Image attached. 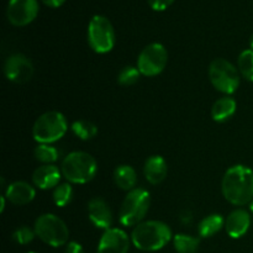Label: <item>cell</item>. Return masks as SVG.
Returning a JSON list of instances; mask_svg holds the SVG:
<instances>
[{
    "label": "cell",
    "instance_id": "obj_1",
    "mask_svg": "<svg viewBox=\"0 0 253 253\" xmlns=\"http://www.w3.org/2000/svg\"><path fill=\"white\" fill-rule=\"evenodd\" d=\"M221 190L232 205L250 204L253 200V170L244 165L232 166L224 174Z\"/></svg>",
    "mask_w": 253,
    "mask_h": 253
},
{
    "label": "cell",
    "instance_id": "obj_2",
    "mask_svg": "<svg viewBox=\"0 0 253 253\" xmlns=\"http://www.w3.org/2000/svg\"><path fill=\"white\" fill-rule=\"evenodd\" d=\"M172 239V230L166 222L148 220L135 226L131 234V241L136 249L146 252L163 249Z\"/></svg>",
    "mask_w": 253,
    "mask_h": 253
},
{
    "label": "cell",
    "instance_id": "obj_3",
    "mask_svg": "<svg viewBox=\"0 0 253 253\" xmlns=\"http://www.w3.org/2000/svg\"><path fill=\"white\" fill-rule=\"evenodd\" d=\"M61 172L68 182L74 184H85L95 177L98 163L89 153L76 151L67 155L62 161Z\"/></svg>",
    "mask_w": 253,
    "mask_h": 253
},
{
    "label": "cell",
    "instance_id": "obj_4",
    "mask_svg": "<svg viewBox=\"0 0 253 253\" xmlns=\"http://www.w3.org/2000/svg\"><path fill=\"white\" fill-rule=\"evenodd\" d=\"M151 205V195L143 188H135L124 199L119 219L124 226H137L145 219Z\"/></svg>",
    "mask_w": 253,
    "mask_h": 253
},
{
    "label": "cell",
    "instance_id": "obj_5",
    "mask_svg": "<svg viewBox=\"0 0 253 253\" xmlns=\"http://www.w3.org/2000/svg\"><path fill=\"white\" fill-rule=\"evenodd\" d=\"M68 130V124L66 118L59 111H47L42 114L32 127V136L35 141L41 145H51L57 142L66 135Z\"/></svg>",
    "mask_w": 253,
    "mask_h": 253
},
{
    "label": "cell",
    "instance_id": "obj_6",
    "mask_svg": "<svg viewBox=\"0 0 253 253\" xmlns=\"http://www.w3.org/2000/svg\"><path fill=\"white\" fill-rule=\"evenodd\" d=\"M35 234L41 241L52 247H61L69 239L66 222L54 214H43L35 222Z\"/></svg>",
    "mask_w": 253,
    "mask_h": 253
},
{
    "label": "cell",
    "instance_id": "obj_7",
    "mask_svg": "<svg viewBox=\"0 0 253 253\" xmlns=\"http://www.w3.org/2000/svg\"><path fill=\"white\" fill-rule=\"evenodd\" d=\"M209 78L216 90L230 95L240 85L239 68L225 58H216L209 66Z\"/></svg>",
    "mask_w": 253,
    "mask_h": 253
},
{
    "label": "cell",
    "instance_id": "obj_8",
    "mask_svg": "<svg viewBox=\"0 0 253 253\" xmlns=\"http://www.w3.org/2000/svg\"><path fill=\"white\" fill-rule=\"evenodd\" d=\"M88 42L96 53H108L115 46V31L108 17L95 15L88 26Z\"/></svg>",
    "mask_w": 253,
    "mask_h": 253
},
{
    "label": "cell",
    "instance_id": "obj_9",
    "mask_svg": "<svg viewBox=\"0 0 253 253\" xmlns=\"http://www.w3.org/2000/svg\"><path fill=\"white\" fill-rule=\"evenodd\" d=\"M168 53L162 43L153 42L141 51L137 58V68L145 77H156L165 71Z\"/></svg>",
    "mask_w": 253,
    "mask_h": 253
},
{
    "label": "cell",
    "instance_id": "obj_10",
    "mask_svg": "<svg viewBox=\"0 0 253 253\" xmlns=\"http://www.w3.org/2000/svg\"><path fill=\"white\" fill-rule=\"evenodd\" d=\"M39 14L37 0H10L6 7V17L14 26H26L31 24Z\"/></svg>",
    "mask_w": 253,
    "mask_h": 253
},
{
    "label": "cell",
    "instance_id": "obj_11",
    "mask_svg": "<svg viewBox=\"0 0 253 253\" xmlns=\"http://www.w3.org/2000/svg\"><path fill=\"white\" fill-rule=\"evenodd\" d=\"M5 77L17 84L27 83L34 76V64L22 53L11 54L4 64Z\"/></svg>",
    "mask_w": 253,
    "mask_h": 253
},
{
    "label": "cell",
    "instance_id": "obj_12",
    "mask_svg": "<svg viewBox=\"0 0 253 253\" xmlns=\"http://www.w3.org/2000/svg\"><path fill=\"white\" fill-rule=\"evenodd\" d=\"M130 239L124 230L111 227L106 230L99 241L98 253H127Z\"/></svg>",
    "mask_w": 253,
    "mask_h": 253
},
{
    "label": "cell",
    "instance_id": "obj_13",
    "mask_svg": "<svg viewBox=\"0 0 253 253\" xmlns=\"http://www.w3.org/2000/svg\"><path fill=\"white\" fill-rule=\"evenodd\" d=\"M89 219L96 229L109 230L113 224V214L110 207L103 198H93L88 203Z\"/></svg>",
    "mask_w": 253,
    "mask_h": 253
},
{
    "label": "cell",
    "instance_id": "obj_14",
    "mask_svg": "<svg viewBox=\"0 0 253 253\" xmlns=\"http://www.w3.org/2000/svg\"><path fill=\"white\" fill-rule=\"evenodd\" d=\"M251 226V215L245 209H236L225 220V229L232 239H240Z\"/></svg>",
    "mask_w": 253,
    "mask_h": 253
},
{
    "label": "cell",
    "instance_id": "obj_15",
    "mask_svg": "<svg viewBox=\"0 0 253 253\" xmlns=\"http://www.w3.org/2000/svg\"><path fill=\"white\" fill-rule=\"evenodd\" d=\"M35 197H36L35 188L24 180H17L9 184L5 192V198L14 205H20V207L31 203Z\"/></svg>",
    "mask_w": 253,
    "mask_h": 253
},
{
    "label": "cell",
    "instance_id": "obj_16",
    "mask_svg": "<svg viewBox=\"0 0 253 253\" xmlns=\"http://www.w3.org/2000/svg\"><path fill=\"white\" fill-rule=\"evenodd\" d=\"M62 172L53 165H43L37 168L32 174V182L40 189H51L59 184Z\"/></svg>",
    "mask_w": 253,
    "mask_h": 253
},
{
    "label": "cell",
    "instance_id": "obj_17",
    "mask_svg": "<svg viewBox=\"0 0 253 253\" xmlns=\"http://www.w3.org/2000/svg\"><path fill=\"white\" fill-rule=\"evenodd\" d=\"M143 173L148 183L157 185L166 179L168 173V166L162 156H151L146 160L143 166Z\"/></svg>",
    "mask_w": 253,
    "mask_h": 253
},
{
    "label": "cell",
    "instance_id": "obj_18",
    "mask_svg": "<svg viewBox=\"0 0 253 253\" xmlns=\"http://www.w3.org/2000/svg\"><path fill=\"white\" fill-rule=\"evenodd\" d=\"M237 104L236 100L231 96H222L219 100L214 103L211 108V116L212 120L216 123H225V121L230 120L236 113Z\"/></svg>",
    "mask_w": 253,
    "mask_h": 253
},
{
    "label": "cell",
    "instance_id": "obj_19",
    "mask_svg": "<svg viewBox=\"0 0 253 253\" xmlns=\"http://www.w3.org/2000/svg\"><path fill=\"white\" fill-rule=\"evenodd\" d=\"M114 180L120 189L131 192L137 184V174L131 166L121 165L114 170Z\"/></svg>",
    "mask_w": 253,
    "mask_h": 253
},
{
    "label": "cell",
    "instance_id": "obj_20",
    "mask_svg": "<svg viewBox=\"0 0 253 253\" xmlns=\"http://www.w3.org/2000/svg\"><path fill=\"white\" fill-rule=\"evenodd\" d=\"M225 226L224 217L220 214H211L200 221L198 231L202 237H211Z\"/></svg>",
    "mask_w": 253,
    "mask_h": 253
},
{
    "label": "cell",
    "instance_id": "obj_21",
    "mask_svg": "<svg viewBox=\"0 0 253 253\" xmlns=\"http://www.w3.org/2000/svg\"><path fill=\"white\" fill-rule=\"evenodd\" d=\"M173 244H174V249L178 253H197L199 250L200 241L199 239L190 236V235L179 234L174 236Z\"/></svg>",
    "mask_w": 253,
    "mask_h": 253
},
{
    "label": "cell",
    "instance_id": "obj_22",
    "mask_svg": "<svg viewBox=\"0 0 253 253\" xmlns=\"http://www.w3.org/2000/svg\"><path fill=\"white\" fill-rule=\"evenodd\" d=\"M72 131L78 138L83 141L91 140L98 133V127L94 123L88 120H77L72 124Z\"/></svg>",
    "mask_w": 253,
    "mask_h": 253
},
{
    "label": "cell",
    "instance_id": "obj_23",
    "mask_svg": "<svg viewBox=\"0 0 253 253\" xmlns=\"http://www.w3.org/2000/svg\"><path fill=\"white\" fill-rule=\"evenodd\" d=\"M237 67L241 76L246 81L253 83V49H245L240 53L237 59Z\"/></svg>",
    "mask_w": 253,
    "mask_h": 253
},
{
    "label": "cell",
    "instance_id": "obj_24",
    "mask_svg": "<svg viewBox=\"0 0 253 253\" xmlns=\"http://www.w3.org/2000/svg\"><path fill=\"white\" fill-rule=\"evenodd\" d=\"M35 157L39 162L44 163V165H52L56 162L59 157V152L56 147L46 143H41L35 148L34 152Z\"/></svg>",
    "mask_w": 253,
    "mask_h": 253
},
{
    "label": "cell",
    "instance_id": "obj_25",
    "mask_svg": "<svg viewBox=\"0 0 253 253\" xmlns=\"http://www.w3.org/2000/svg\"><path fill=\"white\" fill-rule=\"evenodd\" d=\"M53 202L57 207L64 208L72 202V197H73V189H72L71 184L68 183H62L58 184L53 190Z\"/></svg>",
    "mask_w": 253,
    "mask_h": 253
},
{
    "label": "cell",
    "instance_id": "obj_26",
    "mask_svg": "<svg viewBox=\"0 0 253 253\" xmlns=\"http://www.w3.org/2000/svg\"><path fill=\"white\" fill-rule=\"evenodd\" d=\"M140 77H141V73L140 71H138V68H136V67H132V66H127V67H124V68L120 71V73H119L118 76V82L120 85L128 86L137 83Z\"/></svg>",
    "mask_w": 253,
    "mask_h": 253
},
{
    "label": "cell",
    "instance_id": "obj_27",
    "mask_svg": "<svg viewBox=\"0 0 253 253\" xmlns=\"http://www.w3.org/2000/svg\"><path fill=\"white\" fill-rule=\"evenodd\" d=\"M36 234H35V230H31L27 226H21L16 230V231L12 234V239L15 242H17L19 245H27L35 239Z\"/></svg>",
    "mask_w": 253,
    "mask_h": 253
},
{
    "label": "cell",
    "instance_id": "obj_28",
    "mask_svg": "<svg viewBox=\"0 0 253 253\" xmlns=\"http://www.w3.org/2000/svg\"><path fill=\"white\" fill-rule=\"evenodd\" d=\"M147 1L155 11H163V10L168 9L174 2V0H147Z\"/></svg>",
    "mask_w": 253,
    "mask_h": 253
},
{
    "label": "cell",
    "instance_id": "obj_29",
    "mask_svg": "<svg viewBox=\"0 0 253 253\" xmlns=\"http://www.w3.org/2000/svg\"><path fill=\"white\" fill-rule=\"evenodd\" d=\"M66 253H85V252H84L82 245H79L78 242L76 241H71L68 245H67Z\"/></svg>",
    "mask_w": 253,
    "mask_h": 253
},
{
    "label": "cell",
    "instance_id": "obj_30",
    "mask_svg": "<svg viewBox=\"0 0 253 253\" xmlns=\"http://www.w3.org/2000/svg\"><path fill=\"white\" fill-rule=\"evenodd\" d=\"M41 1L49 7H59L66 2V0H41Z\"/></svg>",
    "mask_w": 253,
    "mask_h": 253
},
{
    "label": "cell",
    "instance_id": "obj_31",
    "mask_svg": "<svg viewBox=\"0 0 253 253\" xmlns=\"http://www.w3.org/2000/svg\"><path fill=\"white\" fill-rule=\"evenodd\" d=\"M4 208H5V197H1V207H0V211H4Z\"/></svg>",
    "mask_w": 253,
    "mask_h": 253
},
{
    "label": "cell",
    "instance_id": "obj_32",
    "mask_svg": "<svg viewBox=\"0 0 253 253\" xmlns=\"http://www.w3.org/2000/svg\"><path fill=\"white\" fill-rule=\"evenodd\" d=\"M250 46H251V49H253V35L251 36V40H250Z\"/></svg>",
    "mask_w": 253,
    "mask_h": 253
},
{
    "label": "cell",
    "instance_id": "obj_33",
    "mask_svg": "<svg viewBox=\"0 0 253 253\" xmlns=\"http://www.w3.org/2000/svg\"><path fill=\"white\" fill-rule=\"evenodd\" d=\"M250 210H251V212L253 214V200L251 203H250Z\"/></svg>",
    "mask_w": 253,
    "mask_h": 253
},
{
    "label": "cell",
    "instance_id": "obj_34",
    "mask_svg": "<svg viewBox=\"0 0 253 253\" xmlns=\"http://www.w3.org/2000/svg\"><path fill=\"white\" fill-rule=\"evenodd\" d=\"M27 253H36V252H27Z\"/></svg>",
    "mask_w": 253,
    "mask_h": 253
}]
</instances>
